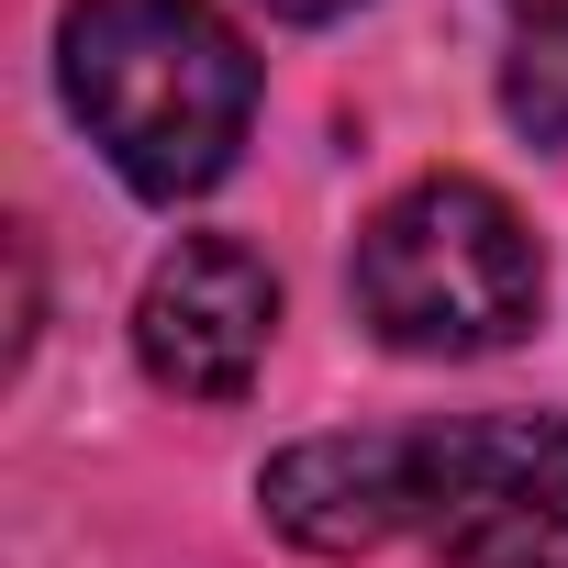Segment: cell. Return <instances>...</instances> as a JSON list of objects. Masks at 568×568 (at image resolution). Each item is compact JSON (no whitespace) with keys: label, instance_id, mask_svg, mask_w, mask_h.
<instances>
[{"label":"cell","instance_id":"5","mask_svg":"<svg viewBox=\"0 0 568 568\" xmlns=\"http://www.w3.org/2000/svg\"><path fill=\"white\" fill-rule=\"evenodd\" d=\"M267 524L313 557H368L413 535V435H302L256 479Z\"/></svg>","mask_w":568,"mask_h":568},{"label":"cell","instance_id":"2","mask_svg":"<svg viewBox=\"0 0 568 568\" xmlns=\"http://www.w3.org/2000/svg\"><path fill=\"white\" fill-rule=\"evenodd\" d=\"M535 302H546V245L468 168L390 190L357 234V313L390 357H501L535 335Z\"/></svg>","mask_w":568,"mask_h":568},{"label":"cell","instance_id":"1","mask_svg":"<svg viewBox=\"0 0 568 568\" xmlns=\"http://www.w3.org/2000/svg\"><path fill=\"white\" fill-rule=\"evenodd\" d=\"M57 90L134 201H201L256 123V57L212 0H68Z\"/></svg>","mask_w":568,"mask_h":568},{"label":"cell","instance_id":"8","mask_svg":"<svg viewBox=\"0 0 568 568\" xmlns=\"http://www.w3.org/2000/svg\"><path fill=\"white\" fill-rule=\"evenodd\" d=\"M524 12V34H568V0H513Z\"/></svg>","mask_w":568,"mask_h":568},{"label":"cell","instance_id":"4","mask_svg":"<svg viewBox=\"0 0 568 568\" xmlns=\"http://www.w3.org/2000/svg\"><path fill=\"white\" fill-rule=\"evenodd\" d=\"M267 335H278V278L234 234H179L134 302V357L179 402H245V379L267 368Z\"/></svg>","mask_w":568,"mask_h":568},{"label":"cell","instance_id":"3","mask_svg":"<svg viewBox=\"0 0 568 568\" xmlns=\"http://www.w3.org/2000/svg\"><path fill=\"white\" fill-rule=\"evenodd\" d=\"M413 535L446 568H568V413H457L413 435Z\"/></svg>","mask_w":568,"mask_h":568},{"label":"cell","instance_id":"6","mask_svg":"<svg viewBox=\"0 0 568 568\" xmlns=\"http://www.w3.org/2000/svg\"><path fill=\"white\" fill-rule=\"evenodd\" d=\"M501 112H513L535 145H568V34H524V45H513Z\"/></svg>","mask_w":568,"mask_h":568},{"label":"cell","instance_id":"7","mask_svg":"<svg viewBox=\"0 0 568 568\" xmlns=\"http://www.w3.org/2000/svg\"><path fill=\"white\" fill-rule=\"evenodd\" d=\"M256 12H278V23H335V12H357V0H256Z\"/></svg>","mask_w":568,"mask_h":568}]
</instances>
